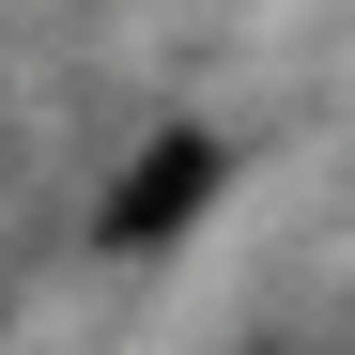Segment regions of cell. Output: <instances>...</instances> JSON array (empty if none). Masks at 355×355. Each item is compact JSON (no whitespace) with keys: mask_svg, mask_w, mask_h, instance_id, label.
I'll use <instances>...</instances> for the list:
<instances>
[{"mask_svg":"<svg viewBox=\"0 0 355 355\" xmlns=\"http://www.w3.org/2000/svg\"><path fill=\"white\" fill-rule=\"evenodd\" d=\"M201 186H216V139H155L124 186H108L93 232H108V248H155V232H186V216H201Z\"/></svg>","mask_w":355,"mask_h":355,"instance_id":"6da1fadb","label":"cell"}]
</instances>
